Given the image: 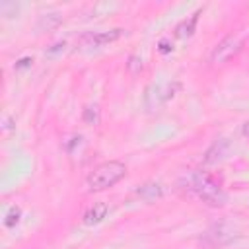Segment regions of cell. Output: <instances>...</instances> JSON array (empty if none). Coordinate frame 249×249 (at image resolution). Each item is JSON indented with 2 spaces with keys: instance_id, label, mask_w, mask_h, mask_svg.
<instances>
[{
  "instance_id": "obj_1",
  "label": "cell",
  "mask_w": 249,
  "mask_h": 249,
  "mask_svg": "<svg viewBox=\"0 0 249 249\" xmlns=\"http://www.w3.org/2000/svg\"><path fill=\"white\" fill-rule=\"evenodd\" d=\"M179 189L185 193L196 196L208 206H224L226 204V193L220 187L218 179L208 171H187L179 179Z\"/></svg>"
},
{
  "instance_id": "obj_2",
  "label": "cell",
  "mask_w": 249,
  "mask_h": 249,
  "mask_svg": "<svg viewBox=\"0 0 249 249\" xmlns=\"http://www.w3.org/2000/svg\"><path fill=\"white\" fill-rule=\"evenodd\" d=\"M126 173V165L123 161H105L97 165L88 175V189L89 191H103L119 183Z\"/></svg>"
},
{
  "instance_id": "obj_3",
  "label": "cell",
  "mask_w": 249,
  "mask_h": 249,
  "mask_svg": "<svg viewBox=\"0 0 249 249\" xmlns=\"http://www.w3.org/2000/svg\"><path fill=\"white\" fill-rule=\"evenodd\" d=\"M237 237V231L228 226V224H214L212 228H208L202 237H200V245L206 247V249H216V247H224L228 245L230 241H233Z\"/></svg>"
},
{
  "instance_id": "obj_4",
  "label": "cell",
  "mask_w": 249,
  "mask_h": 249,
  "mask_svg": "<svg viewBox=\"0 0 249 249\" xmlns=\"http://www.w3.org/2000/svg\"><path fill=\"white\" fill-rule=\"evenodd\" d=\"M123 35V29H111V31H88L84 35H80L78 39V47L80 49H97L103 45H109L113 41H117Z\"/></svg>"
},
{
  "instance_id": "obj_5",
  "label": "cell",
  "mask_w": 249,
  "mask_h": 249,
  "mask_svg": "<svg viewBox=\"0 0 249 249\" xmlns=\"http://www.w3.org/2000/svg\"><path fill=\"white\" fill-rule=\"evenodd\" d=\"M241 39L239 37H235V35H230V37H226V39H222L216 47H214V51H212V54H210V62L212 64H222V62H226V60H230L233 54H237L239 51H241Z\"/></svg>"
},
{
  "instance_id": "obj_6",
  "label": "cell",
  "mask_w": 249,
  "mask_h": 249,
  "mask_svg": "<svg viewBox=\"0 0 249 249\" xmlns=\"http://www.w3.org/2000/svg\"><path fill=\"white\" fill-rule=\"evenodd\" d=\"M228 148H230V142H228L226 138L216 140V142L208 148V152L204 154V163H216V161H220V160L226 156Z\"/></svg>"
},
{
  "instance_id": "obj_7",
  "label": "cell",
  "mask_w": 249,
  "mask_h": 249,
  "mask_svg": "<svg viewBox=\"0 0 249 249\" xmlns=\"http://www.w3.org/2000/svg\"><path fill=\"white\" fill-rule=\"evenodd\" d=\"M107 210H109V206H107L105 202H93V204L86 210V214H84V224H86V226H93V224L101 222V220L105 218Z\"/></svg>"
},
{
  "instance_id": "obj_8",
  "label": "cell",
  "mask_w": 249,
  "mask_h": 249,
  "mask_svg": "<svg viewBox=\"0 0 249 249\" xmlns=\"http://www.w3.org/2000/svg\"><path fill=\"white\" fill-rule=\"evenodd\" d=\"M136 195L140 198H144L146 202H152V200H156V198H160L163 195V187L160 183H146L136 191Z\"/></svg>"
},
{
  "instance_id": "obj_9",
  "label": "cell",
  "mask_w": 249,
  "mask_h": 249,
  "mask_svg": "<svg viewBox=\"0 0 249 249\" xmlns=\"http://www.w3.org/2000/svg\"><path fill=\"white\" fill-rule=\"evenodd\" d=\"M198 16H200V10H198V12H195V14H193L189 19L181 21V23L177 25V29H175V35H177V37H181V39H185V37H191V35L195 33V27H196Z\"/></svg>"
},
{
  "instance_id": "obj_10",
  "label": "cell",
  "mask_w": 249,
  "mask_h": 249,
  "mask_svg": "<svg viewBox=\"0 0 249 249\" xmlns=\"http://www.w3.org/2000/svg\"><path fill=\"white\" fill-rule=\"evenodd\" d=\"M62 21V18L60 16H56V14H45V16H41L39 18V29H53V27H56L58 23Z\"/></svg>"
},
{
  "instance_id": "obj_11",
  "label": "cell",
  "mask_w": 249,
  "mask_h": 249,
  "mask_svg": "<svg viewBox=\"0 0 249 249\" xmlns=\"http://www.w3.org/2000/svg\"><path fill=\"white\" fill-rule=\"evenodd\" d=\"M19 214H21L19 208H12L10 214L6 216V226H8V228H14V226L19 222Z\"/></svg>"
},
{
  "instance_id": "obj_12",
  "label": "cell",
  "mask_w": 249,
  "mask_h": 249,
  "mask_svg": "<svg viewBox=\"0 0 249 249\" xmlns=\"http://www.w3.org/2000/svg\"><path fill=\"white\" fill-rule=\"evenodd\" d=\"M97 109L95 107H89V109H86V121L88 123H91V124H95L97 123Z\"/></svg>"
},
{
  "instance_id": "obj_13",
  "label": "cell",
  "mask_w": 249,
  "mask_h": 249,
  "mask_svg": "<svg viewBox=\"0 0 249 249\" xmlns=\"http://www.w3.org/2000/svg\"><path fill=\"white\" fill-rule=\"evenodd\" d=\"M169 51H171V45H169L167 41H161V43H160V53L165 54V53H169Z\"/></svg>"
},
{
  "instance_id": "obj_14",
  "label": "cell",
  "mask_w": 249,
  "mask_h": 249,
  "mask_svg": "<svg viewBox=\"0 0 249 249\" xmlns=\"http://www.w3.org/2000/svg\"><path fill=\"white\" fill-rule=\"evenodd\" d=\"M241 132H243V136H247L249 138V121L243 124V128H241Z\"/></svg>"
}]
</instances>
